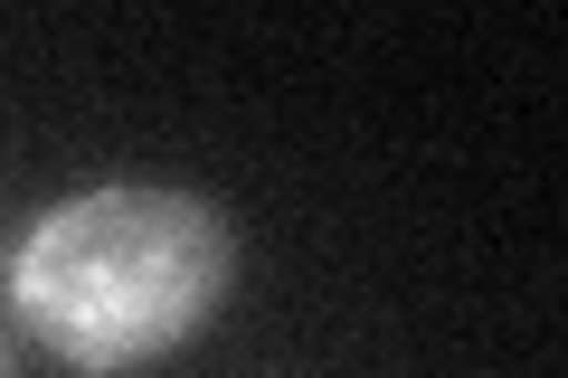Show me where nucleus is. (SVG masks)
<instances>
[{"label": "nucleus", "mask_w": 568, "mask_h": 378, "mask_svg": "<svg viewBox=\"0 0 568 378\" xmlns=\"http://www.w3.org/2000/svg\"><path fill=\"white\" fill-rule=\"evenodd\" d=\"M237 284V227L171 180H95L10 256V313L77 378H123L209 331Z\"/></svg>", "instance_id": "nucleus-1"}, {"label": "nucleus", "mask_w": 568, "mask_h": 378, "mask_svg": "<svg viewBox=\"0 0 568 378\" xmlns=\"http://www.w3.org/2000/svg\"><path fill=\"white\" fill-rule=\"evenodd\" d=\"M0 378H20V359H10V340H0Z\"/></svg>", "instance_id": "nucleus-2"}]
</instances>
